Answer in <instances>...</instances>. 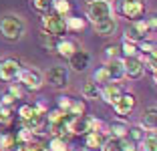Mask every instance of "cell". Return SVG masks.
<instances>
[{"instance_id":"cell-19","label":"cell","mask_w":157,"mask_h":151,"mask_svg":"<svg viewBox=\"0 0 157 151\" xmlns=\"http://www.w3.org/2000/svg\"><path fill=\"white\" fill-rule=\"evenodd\" d=\"M85 111H87V105H85L83 101L73 99V105H71V109H69V113H67V115H71V117H83Z\"/></svg>"},{"instance_id":"cell-17","label":"cell","mask_w":157,"mask_h":151,"mask_svg":"<svg viewBox=\"0 0 157 151\" xmlns=\"http://www.w3.org/2000/svg\"><path fill=\"white\" fill-rule=\"evenodd\" d=\"M51 8L55 10V16L65 18L67 14L71 12V2L69 0H51Z\"/></svg>"},{"instance_id":"cell-6","label":"cell","mask_w":157,"mask_h":151,"mask_svg":"<svg viewBox=\"0 0 157 151\" xmlns=\"http://www.w3.org/2000/svg\"><path fill=\"white\" fill-rule=\"evenodd\" d=\"M121 12H123L125 18L139 20L145 14V4L141 0H125L123 4H121Z\"/></svg>"},{"instance_id":"cell-12","label":"cell","mask_w":157,"mask_h":151,"mask_svg":"<svg viewBox=\"0 0 157 151\" xmlns=\"http://www.w3.org/2000/svg\"><path fill=\"white\" fill-rule=\"evenodd\" d=\"M105 69H107V73H109L111 83L113 81H121V79L125 77V64H123L121 59H111V63L107 64Z\"/></svg>"},{"instance_id":"cell-30","label":"cell","mask_w":157,"mask_h":151,"mask_svg":"<svg viewBox=\"0 0 157 151\" xmlns=\"http://www.w3.org/2000/svg\"><path fill=\"white\" fill-rule=\"evenodd\" d=\"M143 151H157V139L153 133L143 139Z\"/></svg>"},{"instance_id":"cell-4","label":"cell","mask_w":157,"mask_h":151,"mask_svg":"<svg viewBox=\"0 0 157 151\" xmlns=\"http://www.w3.org/2000/svg\"><path fill=\"white\" fill-rule=\"evenodd\" d=\"M87 16L93 22H101L105 18H111V6L105 0H97V2H89L87 6Z\"/></svg>"},{"instance_id":"cell-38","label":"cell","mask_w":157,"mask_h":151,"mask_svg":"<svg viewBox=\"0 0 157 151\" xmlns=\"http://www.w3.org/2000/svg\"><path fill=\"white\" fill-rule=\"evenodd\" d=\"M14 101H16V99H14V97L10 95V93H6V95L2 97V103H0V105H4V107H10V105L14 103Z\"/></svg>"},{"instance_id":"cell-27","label":"cell","mask_w":157,"mask_h":151,"mask_svg":"<svg viewBox=\"0 0 157 151\" xmlns=\"http://www.w3.org/2000/svg\"><path fill=\"white\" fill-rule=\"evenodd\" d=\"M95 81H97V85H109V83H111L109 73H107L105 67H103V69H99L97 73H95Z\"/></svg>"},{"instance_id":"cell-33","label":"cell","mask_w":157,"mask_h":151,"mask_svg":"<svg viewBox=\"0 0 157 151\" xmlns=\"http://www.w3.org/2000/svg\"><path fill=\"white\" fill-rule=\"evenodd\" d=\"M33 4L36 10H40V12H46V10L51 8V0H33Z\"/></svg>"},{"instance_id":"cell-39","label":"cell","mask_w":157,"mask_h":151,"mask_svg":"<svg viewBox=\"0 0 157 151\" xmlns=\"http://www.w3.org/2000/svg\"><path fill=\"white\" fill-rule=\"evenodd\" d=\"M0 151H10V149H6V147H0Z\"/></svg>"},{"instance_id":"cell-7","label":"cell","mask_w":157,"mask_h":151,"mask_svg":"<svg viewBox=\"0 0 157 151\" xmlns=\"http://www.w3.org/2000/svg\"><path fill=\"white\" fill-rule=\"evenodd\" d=\"M135 105H137L135 95H131V93H123V95L119 97V101H117L113 107H115V113L119 115V117H127V115L133 113Z\"/></svg>"},{"instance_id":"cell-8","label":"cell","mask_w":157,"mask_h":151,"mask_svg":"<svg viewBox=\"0 0 157 151\" xmlns=\"http://www.w3.org/2000/svg\"><path fill=\"white\" fill-rule=\"evenodd\" d=\"M20 73V64L16 59H4L0 60V79L2 81H12Z\"/></svg>"},{"instance_id":"cell-3","label":"cell","mask_w":157,"mask_h":151,"mask_svg":"<svg viewBox=\"0 0 157 151\" xmlns=\"http://www.w3.org/2000/svg\"><path fill=\"white\" fill-rule=\"evenodd\" d=\"M155 26V20H133V24H131L127 30H125V34H127V41L135 42V41H143L145 34L149 32V28Z\"/></svg>"},{"instance_id":"cell-15","label":"cell","mask_w":157,"mask_h":151,"mask_svg":"<svg viewBox=\"0 0 157 151\" xmlns=\"http://www.w3.org/2000/svg\"><path fill=\"white\" fill-rule=\"evenodd\" d=\"M103 133L101 131H89L87 133V137H85V145H87V149L95 151V149H101L103 145Z\"/></svg>"},{"instance_id":"cell-23","label":"cell","mask_w":157,"mask_h":151,"mask_svg":"<svg viewBox=\"0 0 157 151\" xmlns=\"http://www.w3.org/2000/svg\"><path fill=\"white\" fill-rule=\"evenodd\" d=\"M12 121V109L0 105V125H8Z\"/></svg>"},{"instance_id":"cell-22","label":"cell","mask_w":157,"mask_h":151,"mask_svg":"<svg viewBox=\"0 0 157 151\" xmlns=\"http://www.w3.org/2000/svg\"><path fill=\"white\" fill-rule=\"evenodd\" d=\"M40 45L44 46L46 50H55L56 46V38L51 37V34H46V32H40Z\"/></svg>"},{"instance_id":"cell-9","label":"cell","mask_w":157,"mask_h":151,"mask_svg":"<svg viewBox=\"0 0 157 151\" xmlns=\"http://www.w3.org/2000/svg\"><path fill=\"white\" fill-rule=\"evenodd\" d=\"M46 81L51 83L55 89H60V87H65L67 81H69V73H67L65 67H52L46 73Z\"/></svg>"},{"instance_id":"cell-10","label":"cell","mask_w":157,"mask_h":151,"mask_svg":"<svg viewBox=\"0 0 157 151\" xmlns=\"http://www.w3.org/2000/svg\"><path fill=\"white\" fill-rule=\"evenodd\" d=\"M125 64V75L131 79H141L143 77V63H141V59H137V56H133V59H125L123 60Z\"/></svg>"},{"instance_id":"cell-21","label":"cell","mask_w":157,"mask_h":151,"mask_svg":"<svg viewBox=\"0 0 157 151\" xmlns=\"http://www.w3.org/2000/svg\"><path fill=\"white\" fill-rule=\"evenodd\" d=\"M119 48H121V52L125 55V59H133V56H137V45L131 42V41H125Z\"/></svg>"},{"instance_id":"cell-32","label":"cell","mask_w":157,"mask_h":151,"mask_svg":"<svg viewBox=\"0 0 157 151\" xmlns=\"http://www.w3.org/2000/svg\"><path fill=\"white\" fill-rule=\"evenodd\" d=\"M71 105H73V99H71V97H59V109L60 111L65 109V113H69Z\"/></svg>"},{"instance_id":"cell-25","label":"cell","mask_w":157,"mask_h":151,"mask_svg":"<svg viewBox=\"0 0 157 151\" xmlns=\"http://www.w3.org/2000/svg\"><path fill=\"white\" fill-rule=\"evenodd\" d=\"M48 151H67V143L63 137H52L51 145H48Z\"/></svg>"},{"instance_id":"cell-5","label":"cell","mask_w":157,"mask_h":151,"mask_svg":"<svg viewBox=\"0 0 157 151\" xmlns=\"http://www.w3.org/2000/svg\"><path fill=\"white\" fill-rule=\"evenodd\" d=\"M18 81L24 89H33V91H36V89L42 87V75L38 73L36 69H20Z\"/></svg>"},{"instance_id":"cell-37","label":"cell","mask_w":157,"mask_h":151,"mask_svg":"<svg viewBox=\"0 0 157 151\" xmlns=\"http://www.w3.org/2000/svg\"><path fill=\"white\" fill-rule=\"evenodd\" d=\"M141 50H143V52H147V55H155V45H153V42H141Z\"/></svg>"},{"instance_id":"cell-41","label":"cell","mask_w":157,"mask_h":151,"mask_svg":"<svg viewBox=\"0 0 157 151\" xmlns=\"http://www.w3.org/2000/svg\"><path fill=\"white\" fill-rule=\"evenodd\" d=\"M89 2H97V0H89Z\"/></svg>"},{"instance_id":"cell-28","label":"cell","mask_w":157,"mask_h":151,"mask_svg":"<svg viewBox=\"0 0 157 151\" xmlns=\"http://www.w3.org/2000/svg\"><path fill=\"white\" fill-rule=\"evenodd\" d=\"M127 137L131 141H139V139H145V133L141 127H131V129H127Z\"/></svg>"},{"instance_id":"cell-2","label":"cell","mask_w":157,"mask_h":151,"mask_svg":"<svg viewBox=\"0 0 157 151\" xmlns=\"http://www.w3.org/2000/svg\"><path fill=\"white\" fill-rule=\"evenodd\" d=\"M40 24H42V32H46V34H51V37H55V38L67 32L65 18L55 16V14H46V16H42Z\"/></svg>"},{"instance_id":"cell-35","label":"cell","mask_w":157,"mask_h":151,"mask_svg":"<svg viewBox=\"0 0 157 151\" xmlns=\"http://www.w3.org/2000/svg\"><path fill=\"white\" fill-rule=\"evenodd\" d=\"M119 52H121V48L117 45H109V46H107V50H105V55L109 56V59H117Z\"/></svg>"},{"instance_id":"cell-18","label":"cell","mask_w":157,"mask_h":151,"mask_svg":"<svg viewBox=\"0 0 157 151\" xmlns=\"http://www.w3.org/2000/svg\"><path fill=\"white\" fill-rule=\"evenodd\" d=\"M99 95H101V91H99V85L95 81H87L83 85V97L85 99H97Z\"/></svg>"},{"instance_id":"cell-20","label":"cell","mask_w":157,"mask_h":151,"mask_svg":"<svg viewBox=\"0 0 157 151\" xmlns=\"http://www.w3.org/2000/svg\"><path fill=\"white\" fill-rule=\"evenodd\" d=\"M18 115H20V119H22V121H30L33 117H36V115H40V113H38L33 105H22L18 109Z\"/></svg>"},{"instance_id":"cell-14","label":"cell","mask_w":157,"mask_h":151,"mask_svg":"<svg viewBox=\"0 0 157 151\" xmlns=\"http://www.w3.org/2000/svg\"><path fill=\"white\" fill-rule=\"evenodd\" d=\"M123 95V91H121L119 85H115V83H109V85H105V89L101 91V97L109 103V105H115L117 101H119V97Z\"/></svg>"},{"instance_id":"cell-34","label":"cell","mask_w":157,"mask_h":151,"mask_svg":"<svg viewBox=\"0 0 157 151\" xmlns=\"http://www.w3.org/2000/svg\"><path fill=\"white\" fill-rule=\"evenodd\" d=\"M8 93L14 97V99H22V95H24V89H22V85H12Z\"/></svg>"},{"instance_id":"cell-26","label":"cell","mask_w":157,"mask_h":151,"mask_svg":"<svg viewBox=\"0 0 157 151\" xmlns=\"http://www.w3.org/2000/svg\"><path fill=\"white\" fill-rule=\"evenodd\" d=\"M65 24H67V30H69V28H73V30H83L85 28V20H78L77 16H71L69 20H65Z\"/></svg>"},{"instance_id":"cell-31","label":"cell","mask_w":157,"mask_h":151,"mask_svg":"<svg viewBox=\"0 0 157 151\" xmlns=\"http://www.w3.org/2000/svg\"><path fill=\"white\" fill-rule=\"evenodd\" d=\"M141 63H143V69L147 67V71H149V73H151V75H155V55H147L143 60H141Z\"/></svg>"},{"instance_id":"cell-1","label":"cell","mask_w":157,"mask_h":151,"mask_svg":"<svg viewBox=\"0 0 157 151\" xmlns=\"http://www.w3.org/2000/svg\"><path fill=\"white\" fill-rule=\"evenodd\" d=\"M24 32V22L20 16L16 14H6L0 20V34L6 38V41H18Z\"/></svg>"},{"instance_id":"cell-36","label":"cell","mask_w":157,"mask_h":151,"mask_svg":"<svg viewBox=\"0 0 157 151\" xmlns=\"http://www.w3.org/2000/svg\"><path fill=\"white\" fill-rule=\"evenodd\" d=\"M145 121H147L149 127L155 125V107H149V109H147V113H145Z\"/></svg>"},{"instance_id":"cell-29","label":"cell","mask_w":157,"mask_h":151,"mask_svg":"<svg viewBox=\"0 0 157 151\" xmlns=\"http://www.w3.org/2000/svg\"><path fill=\"white\" fill-rule=\"evenodd\" d=\"M119 151H137V145L129 137H123V139H119Z\"/></svg>"},{"instance_id":"cell-24","label":"cell","mask_w":157,"mask_h":151,"mask_svg":"<svg viewBox=\"0 0 157 151\" xmlns=\"http://www.w3.org/2000/svg\"><path fill=\"white\" fill-rule=\"evenodd\" d=\"M101 151H119V139H115V137L105 139L101 145Z\"/></svg>"},{"instance_id":"cell-16","label":"cell","mask_w":157,"mask_h":151,"mask_svg":"<svg viewBox=\"0 0 157 151\" xmlns=\"http://www.w3.org/2000/svg\"><path fill=\"white\" fill-rule=\"evenodd\" d=\"M115 26L117 24H115L113 18H105V20H101V22H95V32L101 34V37H109V34H113Z\"/></svg>"},{"instance_id":"cell-11","label":"cell","mask_w":157,"mask_h":151,"mask_svg":"<svg viewBox=\"0 0 157 151\" xmlns=\"http://www.w3.org/2000/svg\"><path fill=\"white\" fill-rule=\"evenodd\" d=\"M55 50L59 52L60 56H65V59H71V56L75 55V50H78V46H77V42L71 41V38H60V41H56Z\"/></svg>"},{"instance_id":"cell-40","label":"cell","mask_w":157,"mask_h":151,"mask_svg":"<svg viewBox=\"0 0 157 151\" xmlns=\"http://www.w3.org/2000/svg\"><path fill=\"white\" fill-rule=\"evenodd\" d=\"M81 151H91V149H81Z\"/></svg>"},{"instance_id":"cell-13","label":"cell","mask_w":157,"mask_h":151,"mask_svg":"<svg viewBox=\"0 0 157 151\" xmlns=\"http://www.w3.org/2000/svg\"><path fill=\"white\" fill-rule=\"evenodd\" d=\"M69 64L73 67V71H78V73H81V71H85L89 67V55L81 48L75 50V55L69 59Z\"/></svg>"}]
</instances>
